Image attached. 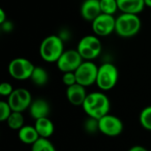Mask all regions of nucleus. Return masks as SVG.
<instances>
[{
    "label": "nucleus",
    "instance_id": "obj_18",
    "mask_svg": "<svg viewBox=\"0 0 151 151\" xmlns=\"http://www.w3.org/2000/svg\"><path fill=\"white\" fill-rule=\"evenodd\" d=\"M49 79L48 73L45 69L40 66H35L31 74L30 80L36 86H44L47 83Z\"/></svg>",
    "mask_w": 151,
    "mask_h": 151
},
{
    "label": "nucleus",
    "instance_id": "obj_7",
    "mask_svg": "<svg viewBox=\"0 0 151 151\" xmlns=\"http://www.w3.org/2000/svg\"><path fill=\"white\" fill-rule=\"evenodd\" d=\"M98 68L99 67L93 61L84 60L79 67L75 71L77 83L85 88L96 83Z\"/></svg>",
    "mask_w": 151,
    "mask_h": 151
},
{
    "label": "nucleus",
    "instance_id": "obj_22",
    "mask_svg": "<svg viewBox=\"0 0 151 151\" xmlns=\"http://www.w3.org/2000/svg\"><path fill=\"white\" fill-rule=\"evenodd\" d=\"M140 123L143 128L151 131V106L144 108L140 114Z\"/></svg>",
    "mask_w": 151,
    "mask_h": 151
},
{
    "label": "nucleus",
    "instance_id": "obj_31",
    "mask_svg": "<svg viewBox=\"0 0 151 151\" xmlns=\"http://www.w3.org/2000/svg\"><path fill=\"white\" fill-rule=\"evenodd\" d=\"M144 2H145V5L147 7L151 8V0H144Z\"/></svg>",
    "mask_w": 151,
    "mask_h": 151
},
{
    "label": "nucleus",
    "instance_id": "obj_4",
    "mask_svg": "<svg viewBox=\"0 0 151 151\" xmlns=\"http://www.w3.org/2000/svg\"><path fill=\"white\" fill-rule=\"evenodd\" d=\"M118 81V70L111 63H104L98 68L96 85L101 90H111L117 85Z\"/></svg>",
    "mask_w": 151,
    "mask_h": 151
},
{
    "label": "nucleus",
    "instance_id": "obj_30",
    "mask_svg": "<svg viewBox=\"0 0 151 151\" xmlns=\"http://www.w3.org/2000/svg\"><path fill=\"white\" fill-rule=\"evenodd\" d=\"M128 151H149L146 148L142 146H133Z\"/></svg>",
    "mask_w": 151,
    "mask_h": 151
},
{
    "label": "nucleus",
    "instance_id": "obj_21",
    "mask_svg": "<svg viewBox=\"0 0 151 151\" xmlns=\"http://www.w3.org/2000/svg\"><path fill=\"white\" fill-rule=\"evenodd\" d=\"M31 151H56L53 144L46 138H39L32 144Z\"/></svg>",
    "mask_w": 151,
    "mask_h": 151
},
{
    "label": "nucleus",
    "instance_id": "obj_19",
    "mask_svg": "<svg viewBox=\"0 0 151 151\" xmlns=\"http://www.w3.org/2000/svg\"><path fill=\"white\" fill-rule=\"evenodd\" d=\"M7 125L9 128L12 130H20L24 124V117L21 112H17V111H12L10 116L8 117L7 120Z\"/></svg>",
    "mask_w": 151,
    "mask_h": 151
},
{
    "label": "nucleus",
    "instance_id": "obj_20",
    "mask_svg": "<svg viewBox=\"0 0 151 151\" xmlns=\"http://www.w3.org/2000/svg\"><path fill=\"white\" fill-rule=\"evenodd\" d=\"M101 13L113 15L118 11L117 0H100Z\"/></svg>",
    "mask_w": 151,
    "mask_h": 151
},
{
    "label": "nucleus",
    "instance_id": "obj_27",
    "mask_svg": "<svg viewBox=\"0 0 151 151\" xmlns=\"http://www.w3.org/2000/svg\"><path fill=\"white\" fill-rule=\"evenodd\" d=\"M1 28H2V30H3L4 32H6V33L11 32V31L13 29V24H12V21L6 19V20L1 25Z\"/></svg>",
    "mask_w": 151,
    "mask_h": 151
},
{
    "label": "nucleus",
    "instance_id": "obj_8",
    "mask_svg": "<svg viewBox=\"0 0 151 151\" xmlns=\"http://www.w3.org/2000/svg\"><path fill=\"white\" fill-rule=\"evenodd\" d=\"M12 111L22 112L29 108L32 103L30 92L26 88H17L8 96L7 101Z\"/></svg>",
    "mask_w": 151,
    "mask_h": 151
},
{
    "label": "nucleus",
    "instance_id": "obj_28",
    "mask_svg": "<svg viewBox=\"0 0 151 151\" xmlns=\"http://www.w3.org/2000/svg\"><path fill=\"white\" fill-rule=\"evenodd\" d=\"M58 35L60 36V38H61L63 42H65V41H67V40L69 39V37H70V33L69 32L68 29L64 28V29H62V30L60 32V34H59Z\"/></svg>",
    "mask_w": 151,
    "mask_h": 151
},
{
    "label": "nucleus",
    "instance_id": "obj_12",
    "mask_svg": "<svg viewBox=\"0 0 151 151\" xmlns=\"http://www.w3.org/2000/svg\"><path fill=\"white\" fill-rule=\"evenodd\" d=\"M87 95L88 94L86 93L85 87L78 83L68 87L66 90V96L69 102L76 106H82Z\"/></svg>",
    "mask_w": 151,
    "mask_h": 151
},
{
    "label": "nucleus",
    "instance_id": "obj_15",
    "mask_svg": "<svg viewBox=\"0 0 151 151\" xmlns=\"http://www.w3.org/2000/svg\"><path fill=\"white\" fill-rule=\"evenodd\" d=\"M28 109L30 116L36 120L43 118H47L50 114V105L44 99L39 98L32 101Z\"/></svg>",
    "mask_w": 151,
    "mask_h": 151
},
{
    "label": "nucleus",
    "instance_id": "obj_10",
    "mask_svg": "<svg viewBox=\"0 0 151 151\" xmlns=\"http://www.w3.org/2000/svg\"><path fill=\"white\" fill-rule=\"evenodd\" d=\"M116 18L113 15L101 13L93 22L92 28L98 37H105L115 32Z\"/></svg>",
    "mask_w": 151,
    "mask_h": 151
},
{
    "label": "nucleus",
    "instance_id": "obj_9",
    "mask_svg": "<svg viewBox=\"0 0 151 151\" xmlns=\"http://www.w3.org/2000/svg\"><path fill=\"white\" fill-rule=\"evenodd\" d=\"M84 59L80 56L77 50H64L62 55L56 62L58 69L64 73L75 72L83 63Z\"/></svg>",
    "mask_w": 151,
    "mask_h": 151
},
{
    "label": "nucleus",
    "instance_id": "obj_26",
    "mask_svg": "<svg viewBox=\"0 0 151 151\" xmlns=\"http://www.w3.org/2000/svg\"><path fill=\"white\" fill-rule=\"evenodd\" d=\"M86 130L90 132H94L96 130H99V125H98V120L90 118V119L86 123Z\"/></svg>",
    "mask_w": 151,
    "mask_h": 151
},
{
    "label": "nucleus",
    "instance_id": "obj_13",
    "mask_svg": "<svg viewBox=\"0 0 151 151\" xmlns=\"http://www.w3.org/2000/svg\"><path fill=\"white\" fill-rule=\"evenodd\" d=\"M80 13L84 19L93 22L101 13L100 0H85L81 5Z\"/></svg>",
    "mask_w": 151,
    "mask_h": 151
},
{
    "label": "nucleus",
    "instance_id": "obj_32",
    "mask_svg": "<svg viewBox=\"0 0 151 151\" xmlns=\"http://www.w3.org/2000/svg\"><path fill=\"white\" fill-rule=\"evenodd\" d=\"M150 18H151V13H150Z\"/></svg>",
    "mask_w": 151,
    "mask_h": 151
},
{
    "label": "nucleus",
    "instance_id": "obj_6",
    "mask_svg": "<svg viewBox=\"0 0 151 151\" xmlns=\"http://www.w3.org/2000/svg\"><path fill=\"white\" fill-rule=\"evenodd\" d=\"M34 68L35 65L28 59L24 58H17L9 63L8 73L13 79L24 81L30 79Z\"/></svg>",
    "mask_w": 151,
    "mask_h": 151
},
{
    "label": "nucleus",
    "instance_id": "obj_2",
    "mask_svg": "<svg viewBox=\"0 0 151 151\" xmlns=\"http://www.w3.org/2000/svg\"><path fill=\"white\" fill-rule=\"evenodd\" d=\"M64 52V42L58 35L46 36L39 47V54L43 60L48 63H56Z\"/></svg>",
    "mask_w": 151,
    "mask_h": 151
},
{
    "label": "nucleus",
    "instance_id": "obj_11",
    "mask_svg": "<svg viewBox=\"0 0 151 151\" xmlns=\"http://www.w3.org/2000/svg\"><path fill=\"white\" fill-rule=\"evenodd\" d=\"M99 131L109 137H116L119 135L124 129L122 120L113 115L107 114L98 120Z\"/></svg>",
    "mask_w": 151,
    "mask_h": 151
},
{
    "label": "nucleus",
    "instance_id": "obj_3",
    "mask_svg": "<svg viewBox=\"0 0 151 151\" xmlns=\"http://www.w3.org/2000/svg\"><path fill=\"white\" fill-rule=\"evenodd\" d=\"M142 20L137 14L122 13L116 18L115 32L123 38L135 36L141 30Z\"/></svg>",
    "mask_w": 151,
    "mask_h": 151
},
{
    "label": "nucleus",
    "instance_id": "obj_16",
    "mask_svg": "<svg viewBox=\"0 0 151 151\" xmlns=\"http://www.w3.org/2000/svg\"><path fill=\"white\" fill-rule=\"evenodd\" d=\"M34 127H35L40 138L48 139L49 137H51L53 135V134L54 132L53 123L48 117L36 119Z\"/></svg>",
    "mask_w": 151,
    "mask_h": 151
},
{
    "label": "nucleus",
    "instance_id": "obj_25",
    "mask_svg": "<svg viewBox=\"0 0 151 151\" xmlns=\"http://www.w3.org/2000/svg\"><path fill=\"white\" fill-rule=\"evenodd\" d=\"M13 87L9 82H1L0 83V96H9L13 92Z\"/></svg>",
    "mask_w": 151,
    "mask_h": 151
},
{
    "label": "nucleus",
    "instance_id": "obj_1",
    "mask_svg": "<svg viewBox=\"0 0 151 151\" xmlns=\"http://www.w3.org/2000/svg\"><path fill=\"white\" fill-rule=\"evenodd\" d=\"M82 107L90 118L99 120L109 114L110 102L105 94L101 92H93L87 95Z\"/></svg>",
    "mask_w": 151,
    "mask_h": 151
},
{
    "label": "nucleus",
    "instance_id": "obj_23",
    "mask_svg": "<svg viewBox=\"0 0 151 151\" xmlns=\"http://www.w3.org/2000/svg\"><path fill=\"white\" fill-rule=\"evenodd\" d=\"M11 113H12V110L8 103L0 101V122L6 121Z\"/></svg>",
    "mask_w": 151,
    "mask_h": 151
},
{
    "label": "nucleus",
    "instance_id": "obj_14",
    "mask_svg": "<svg viewBox=\"0 0 151 151\" xmlns=\"http://www.w3.org/2000/svg\"><path fill=\"white\" fill-rule=\"evenodd\" d=\"M118 10L122 13L139 14L146 7L144 0H117Z\"/></svg>",
    "mask_w": 151,
    "mask_h": 151
},
{
    "label": "nucleus",
    "instance_id": "obj_29",
    "mask_svg": "<svg viewBox=\"0 0 151 151\" xmlns=\"http://www.w3.org/2000/svg\"><path fill=\"white\" fill-rule=\"evenodd\" d=\"M6 20V14L5 12L0 7V26Z\"/></svg>",
    "mask_w": 151,
    "mask_h": 151
},
{
    "label": "nucleus",
    "instance_id": "obj_17",
    "mask_svg": "<svg viewBox=\"0 0 151 151\" xmlns=\"http://www.w3.org/2000/svg\"><path fill=\"white\" fill-rule=\"evenodd\" d=\"M20 141L25 144H34L40 137L35 128L31 126H23L18 132Z\"/></svg>",
    "mask_w": 151,
    "mask_h": 151
},
{
    "label": "nucleus",
    "instance_id": "obj_5",
    "mask_svg": "<svg viewBox=\"0 0 151 151\" xmlns=\"http://www.w3.org/2000/svg\"><path fill=\"white\" fill-rule=\"evenodd\" d=\"M77 50L84 60L92 61L100 56L102 50V44L97 35H88L81 38Z\"/></svg>",
    "mask_w": 151,
    "mask_h": 151
},
{
    "label": "nucleus",
    "instance_id": "obj_24",
    "mask_svg": "<svg viewBox=\"0 0 151 151\" xmlns=\"http://www.w3.org/2000/svg\"><path fill=\"white\" fill-rule=\"evenodd\" d=\"M62 82L64 85L67 86V88L76 84L77 83V78H76L75 72L64 73L62 75Z\"/></svg>",
    "mask_w": 151,
    "mask_h": 151
}]
</instances>
